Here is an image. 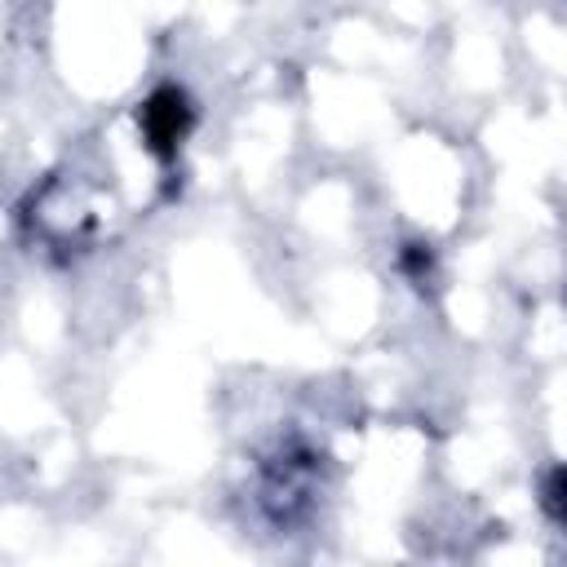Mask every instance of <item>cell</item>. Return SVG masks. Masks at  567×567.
<instances>
[{
  "mask_svg": "<svg viewBox=\"0 0 567 567\" xmlns=\"http://www.w3.org/2000/svg\"><path fill=\"white\" fill-rule=\"evenodd\" d=\"M191 125V107L178 90H165V94H155L146 107H142V129H146V142L160 151V155H169L178 146V138L187 133Z\"/></svg>",
  "mask_w": 567,
  "mask_h": 567,
  "instance_id": "6da1fadb",
  "label": "cell"
}]
</instances>
